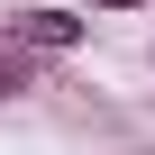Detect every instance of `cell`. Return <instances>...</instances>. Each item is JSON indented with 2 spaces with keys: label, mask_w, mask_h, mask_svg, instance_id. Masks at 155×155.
I'll list each match as a JSON object with an SVG mask.
<instances>
[{
  "label": "cell",
  "mask_w": 155,
  "mask_h": 155,
  "mask_svg": "<svg viewBox=\"0 0 155 155\" xmlns=\"http://www.w3.org/2000/svg\"><path fill=\"white\" fill-rule=\"evenodd\" d=\"M91 9H110V18H119V9H146V0H91Z\"/></svg>",
  "instance_id": "obj_2"
},
{
  "label": "cell",
  "mask_w": 155,
  "mask_h": 155,
  "mask_svg": "<svg viewBox=\"0 0 155 155\" xmlns=\"http://www.w3.org/2000/svg\"><path fill=\"white\" fill-rule=\"evenodd\" d=\"M0 37L28 46V55H73V46H82V9H28V18H9Z\"/></svg>",
  "instance_id": "obj_1"
}]
</instances>
